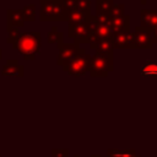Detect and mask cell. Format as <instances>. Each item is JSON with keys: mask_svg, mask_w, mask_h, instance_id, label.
<instances>
[{"mask_svg": "<svg viewBox=\"0 0 157 157\" xmlns=\"http://www.w3.org/2000/svg\"><path fill=\"white\" fill-rule=\"evenodd\" d=\"M12 48L17 50L25 60L32 61L37 54L40 53L42 48V34L37 31H29L20 33V36L11 43Z\"/></svg>", "mask_w": 157, "mask_h": 157, "instance_id": "6da1fadb", "label": "cell"}, {"mask_svg": "<svg viewBox=\"0 0 157 157\" xmlns=\"http://www.w3.org/2000/svg\"><path fill=\"white\" fill-rule=\"evenodd\" d=\"M69 11L63 0H40L39 20L42 22H63L66 21Z\"/></svg>", "mask_w": 157, "mask_h": 157, "instance_id": "7a4b0ae2", "label": "cell"}, {"mask_svg": "<svg viewBox=\"0 0 157 157\" xmlns=\"http://www.w3.org/2000/svg\"><path fill=\"white\" fill-rule=\"evenodd\" d=\"M90 63H91V55L87 54L86 49L80 48L76 56L69 64L63 66V70L70 76L80 77V76H83L88 72Z\"/></svg>", "mask_w": 157, "mask_h": 157, "instance_id": "3957f363", "label": "cell"}, {"mask_svg": "<svg viewBox=\"0 0 157 157\" xmlns=\"http://www.w3.org/2000/svg\"><path fill=\"white\" fill-rule=\"evenodd\" d=\"M114 70L113 55H103L96 53L91 56L88 74L91 77H105L109 72Z\"/></svg>", "mask_w": 157, "mask_h": 157, "instance_id": "277c9868", "label": "cell"}, {"mask_svg": "<svg viewBox=\"0 0 157 157\" xmlns=\"http://www.w3.org/2000/svg\"><path fill=\"white\" fill-rule=\"evenodd\" d=\"M112 37H113V32L110 31V28L105 25L99 23L94 18V15H91V18H90V36H88V39H87V43L90 44V48L96 50L97 44H98L99 40L108 39V38H112Z\"/></svg>", "mask_w": 157, "mask_h": 157, "instance_id": "5b68a950", "label": "cell"}, {"mask_svg": "<svg viewBox=\"0 0 157 157\" xmlns=\"http://www.w3.org/2000/svg\"><path fill=\"white\" fill-rule=\"evenodd\" d=\"M132 34L131 49H151L153 47L151 39V28L136 26Z\"/></svg>", "mask_w": 157, "mask_h": 157, "instance_id": "8992f818", "label": "cell"}, {"mask_svg": "<svg viewBox=\"0 0 157 157\" xmlns=\"http://www.w3.org/2000/svg\"><path fill=\"white\" fill-rule=\"evenodd\" d=\"M90 18H91V16H90ZM90 18L85 22L67 26V36H69V38L74 39V43H76V44L87 43L88 36H90Z\"/></svg>", "mask_w": 157, "mask_h": 157, "instance_id": "52a82bcc", "label": "cell"}, {"mask_svg": "<svg viewBox=\"0 0 157 157\" xmlns=\"http://www.w3.org/2000/svg\"><path fill=\"white\" fill-rule=\"evenodd\" d=\"M80 45L76 43H60L58 44V56H56V64L59 66H65L69 64L78 53Z\"/></svg>", "mask_w": 157, "mask_h": 157, "instance_id": "ba28073f", "label": "cell"}, {"mask_svg": "<svg viewBox=\"0 0 157 157\" xmlns=\"http://www.w3.org/2000/svg\"><path fill=\"white\" fill-rule=\"evenodd\" d=\"M1 75L10 77H23L25 76L23 65H21L16 59H7L1 69Z\"/></svg>", "mask_w": 157, "mask_h": 157, "instance_id": "9c48e42d", "label": "cell"}, {"mask_svg": "<svg viewBox=\"0 0 157 157\" xmlns=\"http://www.w3.org/2000/svg\"><path fill=\"white\" fill-rule=\"evenodd\" d=\"M114 49H131L132 43V34L131 32H120V33H113L112 37Z\"/></svg>", "mask_w": 157, "mask_h": 157, "instance_id": "30bf717a", "label": "cell"}, {"mask_svg": "<svg viewBox=\"0 0 157 157\" xmlns=\"http://www.w3.org/2000/svg\"><path fill=\"white\" fill-rule=\"evenodd\" d=\"M6 27H13V28H20L25 25V18L22 15L21 9L15 10V9H7L6 10Z\"/></svg>", "mask_w": 157, "mask_h": 157, "instance_id": "8fae6325", "label": "cell"}, {"mask_svg": "<svg viewBox=\"0 0 157 157\" xmlns=\"http://www.w3.org/2000/svg\"><path fill=\"white\" fill-rule=\"evenodd\" d=\"M140 26L147 28H155L157 26V10H140Z\"/></svg>", "mask_w": 157, "mask_h": 157, "instance_id": "7c38bea8", "label": "cell"}, {"mask_svg": "<svg viewBox=\"0 0 157 157\" xmlns=\"http://www.w3.org/2000/svg\"><path fill=\"white\" fill-rule=\"evenodd\" d=\"M142 77H157V60H147L140 69Z\"/></svg>", "mask_w": 157, "mask_h": 157, "instance_id": "4fadbf2b", "label": "cell"}, {"mask_svg": "<svg viewBox=\"0 0 157 157\" xmlns=\"http://www.w3.org/2000/svg\"><path fill=\"white\" fill-rule=\"evenodd\" d=\"M113 52H114V45H113L112 38L102 39L98 42L97 48H96V53L103 54V55H113Z\"/></svg>", "mask_w": 157, "mask_h": 157, "instance_id": "5bb4252c", "label": "cell"}, {"mask_svg": "<svg viewBox=\"0 0 157 157\" xmlns=\"http://www.w3.org/2000/svg\"><path fill=\"white\" fill-rule=\"evenodd\" d=\"M114 0H96V15L109 16Z\"/></svg>", "mask_w": 157, "mask_h": 157, "instance_id": "9a60e30c", "label": "cell"}, {"mask_svg": "<svg viewBox=\"0 0 157 157\" xmlns=\"http://www.w3.org/2000/svg\"><path fill=\"white\" fill-rule=\"evenodd\" d=\"M107 156L108 157H142L141 155H137V152L134 148H129V150L110 148V150H107Z\"/></svg>", "mask_w": 157, "mask_h": 157, "instance_id": "2e32d148", "label": "cell"}, {"mask_svg": "<svg viewBox=\"0 0 157 157\" xmlns=\"http://www.w3.org/2000/svg\"><path fill=\"white\" fill-rule=\"evenodd\" d=\"M47 42L49 44H60L64 42V34L58 29L56 26H53L50 31L47 33Z\"/></svg>", "mask_w": 157, "mask_h": 157, "instance_id": "e0dca14e", "label": "cell"}, {"mask_svg": "<svg viewBox=\"0 0 157 157\" xmlns=\"http://www.w3.org/2000/svg\"><path fill=\"white\" fill-rule=\"evenodd\" d=\"M72 11L81 12L83 15H91V0H75Z\"/></svg>", "mask_w": 157, "mask_h": 157, "instance_id": "ac0fdd59", "label": "cell"}, {"mask_svg": "<svg viewBox=\"0 0 157 157\" xmlns=\"http://www.w3.org/2000/svg\"><path fill=\"white\" fill-rule=\"evenodd\" d=\"M22 15L25 18V22H34L36 21V5L34 4H27L22 9Z\"/></svg>", "mask_w": 157, "mask_h": 157, "instance_id": "d6986e66", "label": "cell"}, {"mask_svg": "<svg viewBox=\"0 0 157 157\" xmlns=\"http://www.w3.org/2000/svg\"><path fill=\"white\" fill-rule=\"evenodd\" d=\"M91 16V15H90ZM90 16L87 15H83L81 12H77V11H70L67 17H66V21L69 25H75V23H80V22H85L90 18Z\"/></svg>", "mask_w": 157, "mask_h": 157, "instance_id": "ffe728a7", "label": "cell"}, {"mask_svg": "<svg viewBox=\"0 0 157 157\" xmlns=\"http://www.w3.org/2000/svg\"><path fill=\"white\" fill-rule=\"evenodd\" d=\"M124 11H125V5L124 4H114L112 10H110L109 16H112V17H121V16L125 15Z\"/></svg>", "mask_w": 157, "mask_h": 157, "instance_id": "44dd1931", "label": "cell"}, {"mask_svg": "<svg viewBox=\"0 0 157 157\" xmlns=\"http://www.w3.org/2000/svg\"><path fill=\"white\" fill-rule=\"evenodd\" d=\"M52 157H69V151L65 148H53Z\"/></svg>", "mask_w": 157, "mask_h": 157, "instance_id": "7402d4cb", "label": "cell"}, {"mask_svg": "<svg viewBox=\"0 0 157 157\" xmlns=\"http://www.w3.org/2000/svg\"><path fill=\"white\" fill-rule=\"evenodd\" d=\"M64 1V5H65V7H66V10L70 12V11H72V7H74V2H75V0H63Z\"/></svg>", "mask_w": 157, "mask_h": 157, "instance_id": "603a6c76", "label": "cell"}, {"mask_svg": "<svg viewBox=\"0 0 157 157\" xmlns=\"http://www.w3.org/2000/svg\"><path fill=\"white\" fill-rule=\"evenodd\" d=\"M151 39H152V44L157 45V26L151 29Z\"/></svg>", "mask_w": 157, "mask_h": 157, "instance_id": "cb8c5ba5", "label": "cell"}, {"mask_svg": "<svg viewBox=\"0 0 157 157\" xmlns=\"http://www.w3.org/2000/svg\"><path fill=\"white\" fill-rule=\"evenodd\" d=\"M1 59H2V49L0 48V60H1Z\"/></svg>", "mask_w": 157, "mask_h": 157, "instance_id": "d4e9b609", "label": "cell"}, {"mask_svg": "<svg viewBox=\"0 0 157 157\" xmlns=\"http://www.w3.org/2000/svg\"><path fill=\"white\" fill-rule=\"evenodd\" d=\"M91 157H102L101 155H91Z\"/></svg>", "mask_w": 157, "mask_h": 157, "instance_id": "484cf974", "label": "cell"}, {"mask_svg": "<svg viewBox=\"0 0 157 157\" xmlns=\"http://www.w3.org/2000/svg\"><path fill=\"white\" fill-rule=\"evenodd\" d=\"M146 1H147V0H140V2H141L142 5H145V4H146Z\"/></svg>", "mask_w": 157, "mask_h": 157, "instance_id": "4316f807", "label": "cell"}, {"mask_svg": "<svg viewBox=\"0 0 157 157\" xmlns=\"http://www.w3.org/2000/svg\"><path fill=\"white\" fill-rule=\"evenodd\" d=\"M74 157H80V156L78 155H74Z\"/></svg>", "mask_w": 157, "mask_h": 157, "instance_id": "83f0119b", "label": "cell"}, {"mask_svg": "<svg viewBox=\"0 0 157 157\" xmlns=\"http://www.w3.org/2000/svg\"><path fill=\"white\" fill-rule=\"evenodd\" d=\"M0 157H2V156H1V155H0Z\"/></svg>", "mask_w": 157, "mask_h": 157, "instance_id": "f1b7e54d", "label": "cell"}]
</instances>
